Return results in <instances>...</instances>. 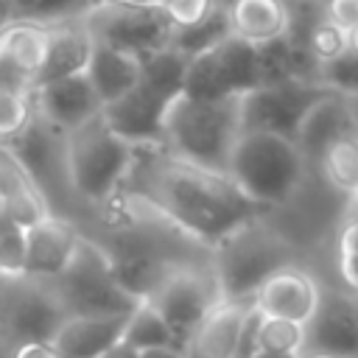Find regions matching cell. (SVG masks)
<instances>
[{
  "instance_id": "obj_1",
  "label": "cell",
  "mask_w": 358,
  "mask_h": 358,
  "mask_svg": "<svg viewBox=\"0 0 358 358\" xmlns=\"http://www.w3.org/2000/svg\"><path fill=\"white\" fill-rule=\"evenodd\" d=\"M120 190H129L207 252L227 232L266 213L249 201L227 173L185 162L162 145H134V159Z\"/></svg>"
},
{
  "instance_id": "obj_2",
  "label": "cell",
  "mask_w": 358,
  "mask_h": 358,
  "mask_svg": "<svg viewBox=\"0 0 358 358\" xmlns=\"http://www.w3.org/2000/svg\"><path fill=\"white\" fill-rule=\"evenodd\" d=\"M241 134V95L193 98L179 92L162 112V148L185 162L227 173Z\"/></svg>"
},
{
  "instance_id": "obj_3",
  "label": "cell",
  "mask_w": 358,
  "mask_h": 358,
  "mask_svg": "<svg viewBox=\"0 0 358 358\" xmlns=\"http://www.w3.org/2000/svg\"><path fill=\"white\" fill-rule=\"evenodd\" d=\"M210 266L218 280L221 299H246L252 302L255 291L280 268L296 263L294 238L271 224L263 215L249 218L246 224L227 232L210 249Z\"/></svg>"
},
{
  "instance_id": "obj_4",
  "label": "cell",
  "mask_w": 358,
  "mask_h": 358,
  "mask_svg": "<svg viewBox=\"0 0 358 358\" xmlns=\"http://www.w3.org/2000/svg\"><path fill=\"white\" fill-rule=\"evenodd\" d=\"M227 176L249 201L271 210L288 204L299 193L308 162L291 137L243 129L235 140Z\"/></svg>"
},
{
  "instance_id": "obj_5",
  "label": "cell",
  "mask_w": 358,
  "mask_h": 358,
  "mask_svg": "<svg viewBox=\"0 0 358 358\" xmlns=\"http://www.w3.org/2000/svg\"><path fill=\"white\" fill-rule=\"evenodd\" d=\"M134 145L115 134L101 112L64 134V173L70 190L90 204H109L131 168Z\"/></svg>"
},
{
  "instance_id": "obj_6",
  "label": "cell",
  "mask_w": 358,
  "mask_h": 358,
  "mask_svg": "<svg viewBox=\"0 0 358 358\" xmlns=\"http://www.w3.org/2000/svg\"><path fill=\"white\" fill-rule=\"evenodd\" d=\"M59 302L70 313H126L140 299H134L112 268V260L103 246L84 238L76 246V255L64 266V271L48 280Z\"/></svg>"
},
{
  "instance_id": "obj_7",
  "label": "cell",
  "mask_w": 358,
  "mask_h": 358,
  "mask_svg": "<svg viewBox=\"0 0 358 358\" xmlns=\"http://www.w3.org/2000/svg\"><path fill=\"white\" fill-rule=\"evenodd\" d=\"M143 299L157 308V313L176 333L179 344H185V338L207 316V310L221 302V291L210 260H182L173 263Z\"/></svg>"
},
{
  "instance_id": "obj_8",
  "label": "cell",
  "mask_w": 358,
  "mask_h": 358,
  "mask_svg": "<svg viewBox=\"0 0 358 358\" xmlns=\"http://www.w3.org/2000/svg\"><path fill=\"white\" fill-rule=\"evenodd\" d=\"M81 25L92 36V42L109 45L129 56L145 59L154 50L171 45L176 25L168 20L162 8H140L126 6L120 0H101L84 17Z\"/></svg>"
},
{
  "instance_id": "obj_9",
  "label": "cell",
  "mask_w": 358,
  "mask_h": 358,
  "mask_svg": "<svg viewBox=\"0 0 358 358\" xmlns=\"http://www.w3.org/2000/svg\"><path fill=\"white\" fill-rule=\"evenodd\" d=\"M255 87H260L255 45L229 34L215 48L187 59L182 92L193 98H227Z\"/></svg>"
},
{
  "instance_id": "obj_10",
  "label": "cell",
  "mask_w": 358,
  "mask_h": 358,
  "mask_svg": "<svg viewBox=\"0 0 358 358\" xmlns=\"http://www.w3.org/2000/svg\"><path fill=\"white\" fill-rule=\"evenodd\" d=\"M324 95L327 90L308 78L260 84L241 95V131H274L294 140L308 109Z\"/></svg>"
},
{
  "instance_id": "obj_11",
  "label": "cell",
  "mask_w": 358,
  "mask_h": 358,
  "mask_svg": "<svg viewBox=\"0 0 358 358\" xmlns=\"http://www.w3.org/2000/svg\"><path fill=\"white\" fill-rule=\"evenodd\" d=\"M305 352L352 358L358 355V294L350 288H319L313 316L305 322ZM302 352V355H305Z\"/></svg>"
},
{
  "instance_id": "obj_12",
  "label": "cell",
  "mask_w": 358,
  "mask_h": 358,
  "mask_svg": "<svg viewBox=\"0 0 358 358\" xmlns=\"http://www.w3.org/2000/svg\"><path fill=\"white\" fill-rule=\"evenodd\" d=\"M20 280H22V288L8 299L0 330L8 347L20 341H50L59 324L64 322L67 310L48 282L25 280V277Z\"/></svg>"
},
{
  "instance_id": "obj_13",
  "label": "cell",
  "mask_w": 358,
  "mask_h": 358,
  "mask_svg": "<svg viewBox=\"0 0 358 358\" xmlns=\"http://www.w3.org/2000/svg\"><path fill=\"white\" fill-rule=\"evenodd\" d=\"M81 232L62 215L48 213L22 229V277L25 280H53L64 271Z\"/></svg>"
},
{
  "instance_id": "obj_14",
  "label": "cell",
  "mask_w": 358,
  "mask_h": 358,
  "mask_svg": "<svg viewBox=\"0 0 358 358\" xmlns=\"http://www.w3.org/2000/svg\"><path fill=\"white\" fill-rule=\"evenodd\" d=\"M171 101L154 92L148 84L137 81L129 92L101 106L106 126L131 145H159L162 143V112Z\"/></svg>"
},
{
  "instance_id": "obj_15",
  "label": "cell",
  "mask_w": 358,
  "mask_h": 358,
  "mask_svg": "<svg viewBox=\"0 0 358 358\" xmlns=\"http://www.w3.org/2000/svg\"><path fill=\"white\" fill-rule=\"evenodd\" d=\"M34 112L59 134H67L101 112V101L84 73L34 87Z\"/></svg>"
},
{
  "instance_id": "obj_16",
  "label": "cell",
  "mask_w": 358,
  "mask_h": 358,
  "mask_svg": "<svg viewBox=\"0 0 358 358\" xmlns=\"http://www.w3.org/2000/svg\"><path fill=\"white\" fill-rule=\"evenodd\" d=\"M319 280L302 268L299 263H291L280 271H274L252 296V305L263 316L291 319L296 324H305L319 302Z\"/></svg>"
},
{
  "instance_id": "obj_17",
  "label": "cell",
  "mask_w": 358,
  "mask_h": 358,
  "mask_svg": "<svg viewBox=\"0 0 358 358\" xmlns=\"http://www.w3.org/2000/svg\"><path fill=\"white\" fill-rule=\"evenodd\" d=\"M126 313H70L53 333L50 344L62 358H98L120 341Z\"/></svg>"
},
{
  "instance_id": "obj_18",
  "label": "cell",
  "mask_w": 358,
  "mask_h": 358,
  "mask_svg": "<svg viewBox=\"0 0 358 358\" xmlns=\"http://www.w3.org/2000/svg\"><path fill=\"white\" fill-rule=\"evenodd\" d=\"M252 302L246 299L215 302L207 310V316L193 327V333L185 338L182 344L185 358H232L238 333H241V324Z\"/></svg>"
},
{
  "instance_id": "obj_19",
  "label": "cell",
  "mask_w": 358,
  "mask_h": 358,
  "mask_svg": "<svg viewBox=\"0 0 358 358\" xmlns=\"http://www.w3.org/2000/svg\"><path fill=\"white\" fill-rule=\"evenodd\" d=\"M0 213L22 229L39 221L42 215L53 213L25 165L14 157L6 143H0Z\"/></svg>"
},
{
  "instance_id": "obj_20",
  "label": "cell",
  "mask_w": 358,
  "mask_h": 358,
  "mask_svg": "<svg viewBox=\"0 0 358 358\" xmlns=\"http://www.w3.org/2000/svg\"><path fill=\"white\" fill-rule=\"evenodd\" d=\"M90 50H92V36L81 25V20L50 25L48 50H45L42 67H39V73L34 78L36 87L48 84V81H56V78H67V76L84 73V67L90 62Z\"/></svg>"
},
{
  "instance_id": "obj_21",
  "label": "cell",
  "mask_w": 358,
  "mask_h": 358,
  "mask_svg": "<svg viewBox=\"0 0 358 358\" xmlns=\"http://www.w3.org/2000/svg\"><path fill=\"white\" fill-rule=\"evenodd\" d=\"M316 171L322 185L352 204L358 199V126L336 134L308 165Z\"/></svg>"
},
{
  "instance_id": "obj_22",
  "label": "cell",
  "mask_w": 358,
  "mask_h": 358,
  "mask_svg": "<svg viewBox=\"0 0 358 358\" xmlns=\"http://www.w3.org/2000/svg\"><path fill=\"white\" fill-rule=\"evenodd\" d=\"M229 34L263 45L288 31V3L285 0H227Z\"/></svg>"
},
{
  "instance_id": "obj_23",
  "label": "cell",
  "mask_w": 358,
  "mask_h": 358,
  "mask_svg": "<svg viewBox=\"0 0 358 358\" xmlns=\"http://www.w3.org/2000/svg\"><path fill=\"white\" fill-rule=\"evenodd\" d=\"M350 126H355V120H352V112H350L347 98L344 95H336V92H327L324 98H319L308 109V115L302 117V123H299V129L294 134V143L302 151L305 162L310 165L316 159V154L336 134H341Z\"/></svg>"
},
{
  "instance_id": "obj_24",
  "label": "cell",
  "mask_w": 358,
  "mask_h": 358,
  "mask_svg": "<svg viewBox=\"0 0 358 358\" xmlns=\"http://www.w3.org/2000/svg\"><path fill=\"white\" fill-rule=\"evenodd\" d=\"M84 76L90 78V84H92L101 106H103V103L120 98L123 92H129L140 81V59L129 56L123 50H115L109 45L92 42Z\"/></svg>"
},
{
  "instance_id": "obj_25",
  "label": "cell",
  "mask_w": 358,
  "mask_h": 358,
  "mask_svg": "<svg viewBox=\"0 0 358 358\" xmlns=\"http://www.w3.org/2000/svg\"><path fill=\"white\" fill-rule=\"evenodd\" d=\"M48 34H50V25H39L31 20H14L0 34V50L17 67H22L28 76L36 78L42 59H45V50H48Z\"/></svg>"
},
{
  "instance_id": "obj_26",
  "label": "cell",
  "mask_w": 358,
  "mask_h": 358,
  "mask_svg": "<svg viewBox=\"0 0 358 358\" xmlns=\"http://www.w3.org/2000/svg\"><path fill=\"white\" fill-rule=\"evenodd\" d=\"M229 36V20H227V6L218 0L201 20L190 22V25H179L171 36V48L179 50L182 56H199L210 48H215L218 42H224Z\"/></svg>"
},
{
  "instance_id": "obj_27",
  "label": "cell",
  "mask_w": 358,
  "mask_h": 358,
  "mask_svg": "<svg viewBox=\"0 0 358 358\" xmlns=\"http://www.w3.org/2000/svg\"><path fill=\"white\" fill-rule=\"evenodd\" d=\"M120 341L131 344L134 350H151V347H179V350H182L176 333H173V330L168 327V322L157 313V308L148 305L145 299H140V302L129 310Z\"/></svg>"
},
{
  "instance_id": "obj_28",
  "label": "cell",
  "mask_w": 358,
  "mask_h": 358,
  "mask_svg": "<svg viewBox=\"0 0 358 358\" xmlns=\"http://www.w3.org/2000/svg\"><path fill=\"white\" fill-rule=\"evenodd\" d=\"M17 20H31L39 25H59L81 20L98 0H11Z\"/></svg>"
},
{
  "instance_id": "obj_29",
  "label": "cell",
  "mask_w": 358,
  "mask_h": 358,
  "mask_svg": "<svg viewBox=\"0 0 358 358\" xmlns=\"http://www.w3.org/2000/svg\"><path fill=\"white\" fill-rule=\"evenodd\" d=\"M257 350H263V352L302 355L305 352V324H296L291 319H277V316H263L260 313Z\"/></svg>"
},
{
  "instance_id": "obj_30",
  "label": "cell",
  "mask_w": 358,
  "mask_h": 358,
  "mask_svg": "<svg viewBox=\"0 0 358 358\" xmlns=\"http://www.w3.org/2000/svg\"><path fill=\"white\" fill-rule=\"evenodd\" d=\"M316 84H322L327 92H336L344 98L358 95V50L347 48L338 56L319 62Z\"/></svg>"
},
{
  "instance_id": "obj_31",
  "label": "cell",
  "mask_w": 358,
  "mask_h": 358,
  "mask_svg": "<svg viewBox=\"0 0 358 358\" xmlns=\"http://www.w3.org/2000/svg\"><path fill=\"white\" fill-rule=\"evenodd\" d=\"M34 117V98L0 90V143L14 140Z\"/></svg>"
},
{
  "instance_id": "obj_32",
  "label": "cell",
  "mask_w": 358,
  "mask_h": 358,
  "mask_svg": "<svg viewBox=\"0 0 358 358\" xmlns=\"http://www.w3.org/2000/svg\"><path fill=\"white\" fill-rule=\"evenodd\" d=\"M336 260H338V274L344 280V288L358 294V215H350V221L341 227Z\"/></svg>"
},
{
  "instance_id": "obj_33",
  "label": "cell",
  "mask_w": 358,
  "mask_h": 358,
  "mask_svg": "<svg viewBox=\"0 0 358 358\" xmlns=\"http://www.w3.org/2000/svg\"><path fill=\"white\" fill-rule=\"evenodd\" d=\"M34 76H28L22 67H17L3 50H0V90L14 95H31L34 98Z\"/></svg>"
},
{
  "instance_id": "obj_34",
  "label": "cell",
  "mask_w": 358,
  "mask_h": 358,
  "mask_svg": "<svg viewBox=\"0 0 358 358\" xmlns=\"http://www.w3.org/2000/svg\"><path fill=\"white\" fill-rule=\"evenodd\" d=\"M257 324H260V310L252 305L246 310V316H243L232 358H255V352H257Z\"/></svg>"
},
{
  "instance_id": "obj_35",
  "label": "cell",
  "mask_w": 358,
  "mask_h": 358,
  "mask_svg": "<svg viewBox=\"0 0 358 358\" xmlns=\"http://www.w3.org/2000/svg\"><path fill=\"white\" fill-rule=\"evenodd\" d=\"M322 14L336 22L338 28L350 31L358 25V0H324L322 3Z\"/></svg>"
},
{
  "instance_id": "obj_36",
  "label": "cell",
  "mask_w": 358,
  "mask_h": 358,
  "mask_svg": "<svg viewBox=\"0 0 358 358\" xmlns=\"http://www.w3.org/2000/svg\"><path fill=\"white\" fill-rule=\"evenodd\" d=\"M8 358H62L50 341H20L8 347Z\"/></svg>"
},
{
  "instance_id": "obj_37",
  "label": "cell",
  "mask_w": 358,
  "mask_h": 358,
  "mask_svg": "<svg viewBox=\"0 0 358 358\" xmlns=\"http://www.w3.org/2000/svg\"><path fill=\"white\" fill-rule=\"evenodd\" d=\"M98 358H140V350H134V347L126 344V341H117V344H112L109 350H103Z\"/></svg>"
},
{
  "instance_id": "obj_38",
  "label": "cell",
  "mask_w": 358,
  "mask_h": 358,
  "mask_svg": "<svg viewBox=\"0 0 358 358\" xmlns=\"http://www.w3.org/2000/svg\"><path fill=\"white\" fill-rule=\"evenodd\" d=\"M140 358H185V352L179 347H151L140 350Z\"/></svg>"
},
{
  "instance_id": "obj_39",
  "label": "cell",
  "mask_w": 358,
  "mask_h": 358,
  "mask_svg": "<svg viewBox=\"0 0 358 358\" xmlns=\"http://www.w3.org/2000/svg\"><path fill=\"white\" fill-rule=\"evenodd\" d=\"M14 20H17V14H14V3H11V0H0V34H3Z\"/></svg>"
},
{
  "instance_id": "obj_40",
  "label": "cell",
  "mask_w": 358,
  "mask_h": 358,
  "mask_svg": "<svg viewBox=\"0 0 358 358\" xmlns=\"http://www.w3.org/2000/svg\"><path fill=\"white\" fill-rule=\"evenodd\" d=\"M255 358H302V355H285V352H263V350H257Z\"/></svg>"
},
{
  "instance_id": "obj_41",
  "label": "cell",
  "mask_w": 358,
  "mask_h": 358,
  "mask_svg": "<svg viewBox=\"0 0 358 358\" xmlns=\"http://www.w3.org/2000/svg\"><path fill=\"white\" fill-rule=\"evenodd\" d=\"M347 45H350V48H352V50H358V25H355V28H350V31H347Z\"/></svg>"
},
{
  "instance_id": "obj_42",
  "label": "cell",
  "mask_w": 358,
  "mask_h": 358,
  "mask_svg": "<svg viewBox=\"0 0 358 358\" xmlns=\"http://www.w3.org/2000/svg\"><path fill=\"white\" fill-rule=\"evenodd\" d=\"M347 103H350V112H352V120H355V126H358V95H350V98H347Z\"/></svg>"
},
{
  "instance_id": "obj_43",
  "label": "cell",
  "mask_w": 358,
  "mask_h": 358,
  "mask_svg": "<svg viewBox=\"0 0 358 358\" xmlns=\"http://www.w3.org/2000/svg\"><path fill=\"white\" fill-rule=\"evenodd\" d=\"M0 358H8V341L3 336V330H0Z\"/></svg>"
},
{
  "instance_id": "obj_44",
  "label": "cell",
  "mask_w": 358,
  "mask_h": 358,
  "mask_svg": "<svg viewBox=\"0 0 358 358\" xmlns=\"http://www.w3.org/2000/svg\"><path fill=\"white\" fill-rule=\"evenodd\" d=\"M302 358H333V355H319V352H305Z\"/></svg>"
},
{
  "instance_id": "obj_45",
  "label": "cell",
  "mask_w": 358,
  "mask_h": 358,
  "mask_svg": "<svg viewBox=\"0 0 358 358\" xmlns=\"http://www.w3.org/2000/svg\"><path fill=\"white\" fill-rule=\"evenodd\" d=\"M310 3H319V6H322V3H324V0H310Z\"/></svg>"
},
{
  "instance_id": "obj_46",
  "label": "cell",
  "mask_w": 358,
  "mask_h": 358,
  "mask_svg": "<svg viewBox=\"0 0 358 358\" xmlns=\"http://www.w3.org/2000/svg\"><path fill=\"white\" fill-rule=\"evenodd\" d=\"M352 358H358V355H352Z\"/></svg>"
},
{
  "instance_id": "obj_47",
  "label": "cell",
  "mask_w": 358,
  "mask_h": 358,
  "mask_svg": "<svg viewBox=\"0 0 358 358\" xmlns=\"http://www.w3.org/2000/svg\"><path fill=\"white\" fill-rule=\"evenodd\" d=\"M98 3H101V0H98Z\"/></svg>"
},
{
  "instance_id": "obj_48",
  "label": "cell",
  "mask_w": 358,
  "mask_h": 358,
  "mask_svg": "<svg viewBox=\"0 0 358 358\" xmlns=\"http://www.w3.org/2000/svg\"><path fill=\"white\" fill-rule=\"evenodd\" d=\"M0 285H3V282H0Z\"/></svg>"
}]
</instances>
